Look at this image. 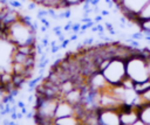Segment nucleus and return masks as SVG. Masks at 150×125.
Returning a JSON list of instances; mask_svg holds the SVG:
<instances>
[{
	"instance_id": "15",
	"label": "nucleus",
	"mask_w": 150,
	"mask_h": 125,
	"mask_svg": "<svg viewBox=\"0 0 150 125\" xmlns=\"http://www.w3.org/2000/svg\"><path fill=\"white\" fill-rule=\"evenodd\" d=\"M34 4H39V5H42V2L45 1V0H32Z\"/></svg>"
},
{
	"instance_id": "6",
	"label": "nucleus",
	"mask_w": 150,
	"mask_h": 125,
	"mask_svg": "<svg viewBox=\"0 0 150 125\" xmlns=\"http://www.w3.org/2000/svg\"><path fill=\"white\" fill-rule=\"evenodd\" d=\"M98 125H122L120 109H97Z\"/></svg>"
},
{
	"instance_id": "5",
	"label": "nucleus",
	"mask_w": 150,
	"mask_h": 125,
	"mask_svg": "<svg viewBox=\"0 0 150 125\" xmlns=\"http://www.w3.org/2000/svg\"><path fill=\"white\" fill-rule=\"evenodd\" d=\"M148 2L149 0H121L115 6L118 11L122 12V14L128 19V21L135 22L137 14L143 9V7Z\"/></svg>"
},
{
	"instance_id": "12",
	"label": "nucleus",
	"mask_w": 150,
	"mask_h": 125,
	"mask_svg": "<svg viewBox=\"0 0 150 125\" xmlns=\"http://www.w3.org/2000/svg\"><path fill=\"white\" fill-rule=\"evenodd\" d=\"M86 0H62V5L63 8H73V7H77L83 5Z\"/></svg>"
},
{
	"instance_id": "14",
	"label": "nucleus",
	"mask_w": 150,
	"mask_h": 125,
	"mask_svg": "<svg viewBox=\"0 0 150 125\" xmlns=\"http://www.w3.org/2000/svg\"><path fill=\"white\" fill-rule=\"evenodd\" d=\"M131 125H148V124H146V123H144L142 119H137V120H136L134 124H131Z\"/></svg>"
},
{
	"instance_id": "10",
	"label": "nucleus",
	"mask_w": 150,
	"mask_h": 125,
	"mask_svg": "<svg viewBox=\"0 0 150 125\" xmlns=\"http://www.w3.org/2000/svg\"><path fill=\"white\" fill-rule=\"evenodd\" d=\"M150 89V78L143 81V82H137L134 85V90L137 95H143L144 92H146Z\"/></svg>"
},
{
	"instance_id": "1",
	"label": "nucleus",
	"mask_w": 150,
	"mask_h": 125,
	"mask_svg": "<svg viewBox=\"0 0 150 125\" xmlns=\"http://www.w3.org/2000/svg\"><path fill=\"white\" fill-rule=\"evenodd\" d=\"M1 36L9 40L16 47L36 44L35 27L27 18L23 16L6 27H1Z\"/></svg>"
},
{
	"instance_id": "19",
	"label": "nucleus",
	"mask_w": 150,
	"mask_h": 125,
	"mask_svg": "<svg viewBox=\"0 0 150 125\" xmlns=\"http://www.w3.org/2000/svg\"><path fill=\"white\" fill-rule=\"evenodd\" d=\"M82 125H87V124H82Z\"/></svg>"
},
{
	"instance_id": "11",
	"label": "nucleus",
	"mask_w": 150,
	"mask_h": 125,
	"mask_svg": "<svg viewBox=\"0 0 150 125\" xmlns=\"http://www.w3.org/2000/svg\"><path fill=\"white\" fill-rule=\"evenodd\" d=\"M146 19H150V0H149V2L143 7V9L137 14L135 22L138 23V22H141V21H143V20H146Z\"/></svg>"
},
{
	"instance_id": "16",
	"label": "nucleus",
	"mask_w": 150,
	"mask_h": 125,
	"mask_svg": "<svg viewBox=\"0 0 150 125\" xmlns=\"http://www.w3.org/2000/svg\"><path fill=\"white\" fill-rule=\"evenodd\" d=\"M146 63H148V69H149V74H150V56L146 58Z\"/></svg>"
},
{
	"instance_id": "18",
	"label": "nucleus",
	"mask_w": 150,
	"mask_h": 125,
	"mask_svg": "<svg viewBox=\"0 0 150 125\" xmlns=\"http://www.w3.org/2000/svg\"><path fill=\"white\" fill-rule=\"evenodd\" d=\"M52 125H57V124H55V121H54V124H52Z\"/></svg>"
},
{
	"instance_id": "13",
	"label": "nucleus",
	"mask_w": 150,
	"mask_h": 125,
	"mask_svg": "<svg viewBox=\"0 0 150 125\" xmlns=\"http://www.w3.org/2000/svg\"><path fill=\"white\" fill-rule=\"evenodd\" d=\"M137 25L139 27V30L143 32L144 35H150V19L143 20V21L138 22Z\"/></svg>"
},
{
	"instance_id": "7",
	"label": "nucleus",
	"mask_w": 150,
	"mask_h": 125,
	"mask_svg": "<svg viewBox=\"0 0 150 125\" xmlns=\"http://www.w3.org/2000/svg\"><path fill=\"white\" fill-rule=\"evenodd\" d=\"M79 112V105L75 106L73 104H70L69 102H67L66 99H63L62 97L59 99L57 106H56V111H55V119L56 118H61V117H67V116H73V114H77Z\"/></svg>"
},
{
	"instance_id": "2",
	"label": "nucleus",
	"mask_w": 150,
	"mask_h": 125,
	"mask_svg": "<svg viewBox=\"0 0 150 125\" xmlns=\"http://www.w3.org/2000/svg\"><path fill=\"white\" fill-rule=\"evenodd\" d=\"M125 65H127V76L131 78L135 83L143 82L150 78L146 58L141 54V49L136 54L131 55L129 58L125 60Z\"/></svg>"
},
{
	"instance_id": "9",
	"label": "nucleus",
	"mask_w": 150,
	"mask_h": 125,
	"mask_svg": "<svg viewBox=\"0 0 150 125\" xmlns=\"http://www.w3.org/2000/svg\"><path fill=\"white\" fill-rule=\"evenodd\" d=\"M139 111V119H142L144 123L150 125V103H145L144 105L138 107Z\"/></svg>"
},
{
	"instance_id": "17",
	"label": "nucleus",
	"mask_w": 150,
	"mask_h": 125,
	"mask_svg": "<svg viewBox=\"0 0 150 125\" xmlns=\"http://www.w3.org/2000/svg\"><path fill=\"white\" fill-rule=\"evenodd\" d=\"M0 36H1V27H0Z\"/></svg>"
},
{
	"instance_id": "3",
	"label": "nucleus",
	"mask_w": 150,
	"mask_h": 125,
	"mask_svg": "<svg viewBox=\"0 0 150 125\" xmlns=\"http://www.w3.org/2000/svg\"><path fill=\"white\" fill-rule=\"evenodd\" d=\"M109 84L111 85H118L123 82V79L127 77V65L125 60L112 57L109 62V64L101 71Z\"/></svg>"
},
{
	"instance_id": "4",
	"label": "nucleus",
	"mask_w": 150,
	"mask_h": 125,
	"mask_svg": "<svg viewBox=\"0 0 150 125\" xmlns=\"http://www.w3.org/2000/svg\"><path fill=\"white\" fill-rule=\"evenodd\" d=\"M15 50L16 46L14 43L4 36H0V74L12 72Z\"/></svg>"
},
{
	"instance_id": "8",
	"label": "nucleus",
	"mask_w": 150,
	"mask_h": 125,
	"mask_svg": "<svg viewBox=\"0 0 150 125\" xmlns=\"http://www.w3.org/2000/svg\"><path fill=\"white\" fill-rule=\"evenodd\" d=\"M55 124L57 125H82L83 123H82V119L77 114H73V116L56 118Z\"/></svg>"
}]
</instances>
